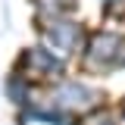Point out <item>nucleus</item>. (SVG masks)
Here are the masks:
<instances>
[{"mask_svg":"<svg viewBox=\"0 0 125 125\" xmlns=\"http://www.w3.org/2000/svg\"><path fill=\"white\" fill-rule=\"evenodd\" d=\"M116 125H119V122H116Z\"/></svg>","mask_w":125,"mask_h":125,"instance_id":"1","label":"nucleus"}]
</instances>
